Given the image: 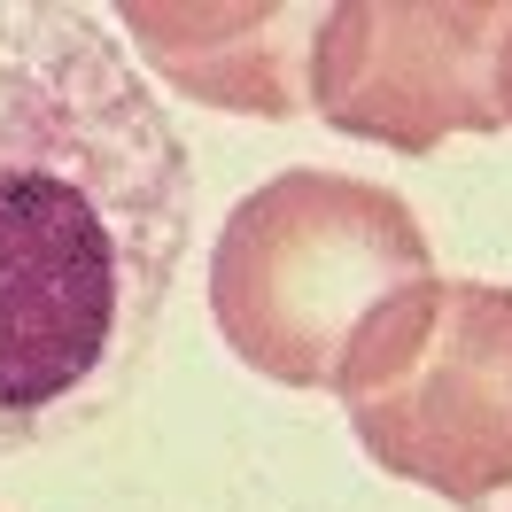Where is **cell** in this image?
<instances>
[{
  "mask_svg": "<svg viewBox=\"0 0 512 512\" xmlns=\"http://www.w3.org/2000/svg\"><path fill=\"white\" fill-rule=\"evenodd\" d=\"M194 156L86 0H0V458L132 396L187 264Z\"/></svg>",
  "mask_w": 512,
  "mask_h": 512,
  "instance_id": "obj_1",
  "label": "cell"
},
{
  "mask_svg": "<svg viewBox=\"0 0 512 512\" xmlns=\"http://www.w3.org/2000/svg\"><path fill=\"white\" fill-rule=\"evenodd\" d=\"M435 280L412 202L381 179L288 163L225 210L210 241V319L280 388H334L357 334Z\"/></svg>",
  "mask_w": 512,
  "mask_h": 512,
  "instance_id": "obj_2",
  "label": "cell"
},
{
  "mask_svg": "<svg viewBox=\"0 0 512 512\" xmlns=\"http://www.w3.org/2000/svg\"><path fill=\"white\" fill-rule=\"evenodd\" d=\"M342 412L381 474L458 512H512V288L427 280L357 334Z\"/></svg>",
  "mask_w": 512,
  "mask_h": 512,
  "instance_id": "obj_3",
  "label": "cell"
},
{
  "mask_svg": "<svg viewBox=\"0 0 512 512\" xmlns=\"http://www.w3.org/2000/svg\"><path fill=\"white\" fill-rule=\"evenodd\" d=\"M505 0H342L311 47L319 125L435 156L458 132H505L497 109Z\"/></svg>",
  "mask_w": 512,
  "mask_h": 512,
  "instance_id": "obj_4",
  "label": "cell"
},
{
  "mask_svg": "<svg viewBox=\"0 0 512 512\" xmlns=\"http://www.w3.org/2000/svg\"><path fill=\"white\" fill-rule=\"evenodd\" d=\"M319 24L326 8H303V0H187V8L125 0L117 8V32L148 55L163 86L233 117H272V125L311 109Z\"/></svg>",
  "mask_w": 512,
  "mask_h": 512,
  "instance_id": "obj_5",
  "label": "cell"
},
{
  "mask_svg": "<svg viewBox=\"0 0 512 512\" xmlns=\"http://www.w3.org/2000/svg\"><path fill=\"white\" fill-rule=\"evenodd\" d=\"M497 109L512 125V0H505V39H497Z\"/></svg>",
  "mask_w": 512,
  "mask_h": 512,
  "instance_id": "obj_6",
  "label": "cell"
}]
</instances>
